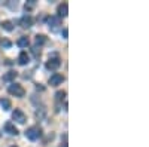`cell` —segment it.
<instances>
[{
    "instance_id": "obj_15",
    "label": "cell",
    "mask_w": 149,
    "mask_h": 147,
    "mask_svg": "<svg viewBox=\"0 0 149 147\" xmlns=\"http://www.w3.org/2000/svg\"><path fill=\"white\" fill-rule=\"evenodd\" d=\"M45 42H46L45 36H42V34H37V36H36V46H40V45H43Z\"/></svg>"
},
{
    "instance_id": "obj_11",
    "label": "cell",
    "mask_w": 149,
    "mask_h": 147,
    "mask_svg": "<svg viewBox=\"0 0 149 147\" xmlns=\"http://www.w3.org/2000/svg\"><path fill=\"white\" fill-rule=\"evenodd\" d=\"M29 55H27V52H21L19 54V57H18V63L21 64V66H26V64H29Z\"/></svg>"
},
{
    "instance_id": "obj_13",
    "label": "cell",
    "mask_w": 149,
    "mask_h": 147,
    "mask_svg": "<svg viewBox=\"0 0 149 147\" xmlns=\"http://www.w3.org/2000/svg\"><path fill=\"white\" fill-rule=\"evenodd\" d=\"M0 106H2L3 110H9L10 108V100H8V98H2V100H0Z\"/></svg>"
},
{
    "instance_id": "obj_1",
    "label": "cell",
    "mask_w": 149,
    "mask_h": 147,
    "mask_svg": "<svg viewBox=\"0 0 149 147\" xmlns=\"http://www.w3.org/2000/svg\"><path fill=\"white\" fill-rule=\"evenodd\" d=\"M8 92H9L10 95H14V97H18V98H22L24 95H26V91H24V88L21 86V85H18V83L9 85Z\"/></svg>"
},
{
    "instance_id": "obj_20",
    "label": "cell",
    "mask_w": 149,
    "mask_h": 147,
    "mask_svg": "<svg viewBox=\"0 0 149 147\" xmlns=\"http://www.w3.org/2000/svg\"><path fill=\"white\" fill-rule=\"evenodd\" d=\"M2 45H3V46H6V48H9V46H10V43H9L8 40H5V42H2Z\"/></svg>"
},
{
    "instance_id": "obj_18",
    "label": "cell",
    "mask_w": 149,
    "mask_h": 147,
    "mask_svg": "<svg viewBox=\"0 0 149 147\" xmlns=\"http://www.w3.org/2000/svg\"><path fill=\"white\" fill-rule=\"evenodd\" d=\"M33 54H34L36 58L40 57V48H39V46H34V48H33Z\"/></svg>"
},
{
    "instance_id": "obj_9",
    "label": "cell",
    "mask_w": 149,
    "mask_h": 147,
    "mask_svg": "<svg viewBox=\"0 0 149 147\" xmlns=\"http://www.w3.org/2000/svg\"><path fill=\"white\" fill-rule=\"evenodd\" d=\"M21 27H24V28H30L31 27V24H33V19L29 17V15H26V17H22L21 18Z\"/></svg>"
},
{
    "instance_id": "obj_7",
    "label": "cell",
    "mask_w": 149,
    "mask_h": 147,
    "mask_svg": "<svg viewBox=\"0 0 149 147\" xmlns=\"http://www.w3.org/2000/svg\"><path fill=\"white\" fill-rule=\"evenodd\" d=\"M5 132L9 135H18V129L15 128V125L12 122H6L5 124Z\"/></svg>"
},
{
    "instance_id": "obj_4",
    "label": "cell",
    "mask_w": 149,
    "mask_h": 147,
    "mask_svg": "<svg viewBox=\"0 0 149 147\" xmlns=\"http://www.w3.org/2000/svg\"><path fill=\"white\" fill-rule=\"evenodd\" d=\"M64 80V76L60 75V73H54V75L49 77V85L51 86H58V85H61Z\"/></svg>"
},
{
    "instance_id": "obj_3",
    "label": "cell",
    "mask_w": 149,
    "mask_h": 147,
    "mask_svg": "<svg viewBox=\"0 0 149 147\" xmlns=\"http://www.w3.org/2000/svg\"><path fill=\"white\" fill-rule=\"evenodd\" d=\"M12 119H14L17 124H26V120H27V117H26V115H24V112H21V110H14V113H12Z\"/></svg>"
},
{
    "instance_id": "obj_5",
    "label": "cell",
    "mask_w": 149,
    "mask_h": 147,
    "mask_svg": "<svg viewBox=\"0 0 149 147\" xmlns=\"http://www.w3.org/2000/svg\"><path fill=\"white\" fill-rule=\"evenodd\" d=\"M60 66H61V61H60V58H58L57 55H54L52 58H49V61L46 63V67H48L49 70H57Z\"/></svg>"
},
{
    "instance_id": "obj_6",
    "label": "cell",
    "mask_w": 149,
    "mask_h": 147,
    "mask_svg": "<svg viewBox=\"0 0 149 147\" xmlns=\"http://www.w3.org/2000/svg\"><path fill=\"white\" fill-rule=\"evenodd\" d=\"M48 26H49V28H51L52 31H55L61 26V18L60 17H51L48 19Z\"/></svg>"
},
{
    "instance_id": "obj_19",
    "label": "cell",
    "mask_w": 149,
    "mask_h": 147,
    "mask_svg": "<svg viewBox=\"0 0 149 147\" xmlns=\"http://www.w3.org/2000/svg\"><path fill=\"white\" fill-rule=\"evenodd\" d=\"M67 34H69V31H67V28H64V30H63V37H64V39H67Z\"/></svg>"
},
{
    "instance_id": "obj_2",
    "label": "cell",
    "mask_w": 149,
    "mask_h": 147,
    "mask_svg": "<svg viewBox=\"0 0 149 147\" xmlns=\"http://www.w3.org/2000/svg\"><path fill=\"white\" fill-rule=\"evenodd\" d=\"M40 135H42V129H40L39 126H30V128L26 131V137H27L29 140H31V141L37 140Z\"/></svg>"
},
{
    "instance_id": "obj_12",
    "label": "cell",
    "mask_w": 149,
    "mask_h": 147,
    "mask_svg": "<svg viewBox=\"0 0 149 147\" xmlns=\"http://www.w3.org/2000/svg\"><path fill=\"white\" fill-rule=\"evenodd\" d=\"M17 77V71H9V73H6V75L3 76V80L5 82H12Z\"/></svg>"
},
{
    "instance_id": "obj_17",
    "label": "cell",
    "mask_w": 149,
    "mask_h": 147,
    "mask_svg": "<svg viewBox=\"0 0 149 147\" xmlns=\"http://www.w3.org/2000/svg\"><path fill=\"white\" fill-rule=\"evenodd\" d=\"M55 97H57V100H58V101H61V100H64L66 92H64V91H58V92L55 94Z\"/></svg>"
},
{
    "instance_id": "obj_14",
    "label": "cell",
    "mask_w": 149,
    "mask_h": 147,
    "mask_svg": "<svg viewBox=\"0 0 149 147\" xmlns=\"http://www.w3.org/2000/svg\"><path fill=\"white\" fill-rule=\"evenodd\" d=\"M2 27H3V30H6V31H12V30H14V24H12L10 21H3Z\"/></svg>"
},
{
    "instance_id": "obj_16",
    "label": "cell",
    "mask_w": 149,
    "mask_h": 147,
    "mask_svg": "<svg viewBox=\"0 0 149 147\" xmlns=\"http://www.w3.org/2000/svg\"><path fill=\"white\" fill-rule=\"evenodd\" d=\"M34 6H36V0H29V2L26 3V6H24V8H26V10H27V12H30Z\"/></svg>"
},
{
    "instance_id": "obj_10",
    "label": "cell",
    "mask_w": 149,
    "mask_h": 147,
    "mask_svg": "<svg viewBox=\"0 0 149 147\" xmlns=\"http://www.w3.org/2000/svg\"><path fill=\"white\" fill-rule=\"evenodd\" d=\"M17 45H18L19 48H27V46L30 45V40H29L27 36H21V37L18 39V42H17Z\"/></svg>"
},
{
    "instance_id": "obj_8",
    "label": "cell",
    "mask_w": 149,
    "mask_h": 147,
    "mask_svg": "<svg viewBox=\"0 0 149 147\" xmlns=\"http://www.w3.org/2000/svg\"><path fill=\"white\" fill-rule=\"evenodd\" d=\"M57 12H58V17H60V18L67 17V14H69V6H67V3L60 5V6H58V9H57Z\"/></svg>"
}]
</instances>
